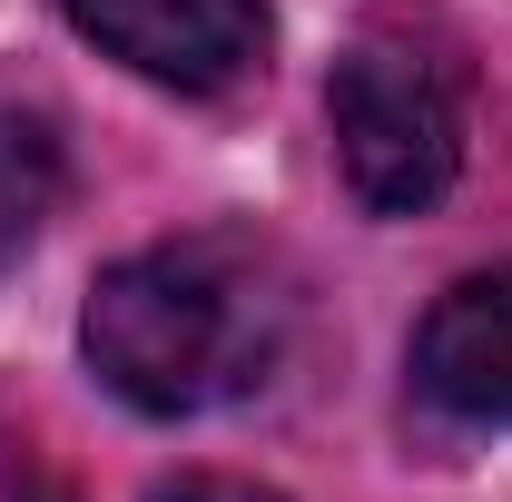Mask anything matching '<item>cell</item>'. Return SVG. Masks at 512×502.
Instances as JSON below:
<instances>
[{"label": "cell", "instance_id": "cell-1", "mask_svg": "<svg viewBox=\"0 0 512 502\" xmlns=\"http://www.w3.org/2000/svg\"><path fill=\"white\" fill-rule=\"evenodd\" d=\"M79 345L119 404L207 414V404H237L247 384H266L276 345H286V296L266 286V266L247 247L178 237V247L119 256L89 286Z\"/></svg>", "mask_w": 512, "mask_h": 502}, {"label": "cell", "instance_id": "cell-2", "mask_svg": "<svg viewBox=\"0 0 512 502\" xmlns=\"http://www.w3.org/2000/svg\"><path fill=\"white\" fill-rule=\"evenodd\" d=\"M325 119H335L345 188L365 197L375 217H414L463 168V69L434 40L365 30L335 60V79H325Z\"/></svg>", "mask_w": 512, "mask_h": 502}, {"label": "cell", "instance_id": "cell-3", "mask_svg": "<svg viewBox=\"0 0 512 502\" xmlns=\"http://www.w3.org/2000/svg\"><path fill=\"white\" fill-rule=\"evenodd\" d=\"M69 20L109 50L119 69L178 89V99H227L266 69V0H60Z\"/></svg>", "mask_w": 512, "mask_h": 502}, {"label": "cell", "instance_id": "cell-4", "mask_svg": "<svg viewBox=\"0 0 512 502\" xmlns=\"http://www.w3.org/2000/svg\"><path fill=\"white\" fill-rule=\"evenodd\" d=\"M414 384L463 424H512V256L434 296L414 335Z\"/></svg>", "mask_w": 512, "mask_h": 502}, {"label": "cell", "instance_id": "cell-5", "mask_svg": "<svg viewBox=\"0 0 512 502\" xmlns=\"http://www.w3.org/2000/svg\"><path fill=\"white\" fill-rule=\"evenodd\" d=\"M60 188H69V158H60V138H50V119L0 109V256H20L50 227Z\"/></svg>", "mask_w": 512, "mask_h": 502}, {"label": "cell", "instance_id": "cell-6", "mask_svg": "<svg viewBox=\"0 0 512 502\" xmlns=\"http://www.w3.org/2000/svg\"><path fill=\"white\" fill-rule=\"evenodd\" d=\"M148 502H286V493H266V483H227V473H178V483H158Z\"/></svg>", "mask_w": 512, "mask_h": 502}, {"label": "cell", "instance_id": "cell-7", "mask_svg": "<svg viewBox=\"0 0 512 502\" xmlns=\"http://www.w3.org/2000/svg\"><path fill=\"white\" fill-rule=\"evenodd\" d=\"M20 502H69V493H50V483H30V493H20Z\"/></svg>", "mask_w": 512, "mask_h": 502}]
</instances>
